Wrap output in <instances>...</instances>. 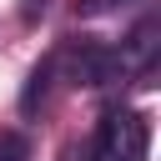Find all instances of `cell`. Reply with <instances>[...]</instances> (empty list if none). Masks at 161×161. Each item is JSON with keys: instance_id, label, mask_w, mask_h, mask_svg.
<instances>
[{"instance_id": "cell-1", "label": "cell", "mask_w": 161, "mask_h": 161, "mask_svg": "<svg viewBox=\"0 0 161 161\" xmlns=\"http://www.w3.org/2000/svg\"><path fill=\"white\" fill-rule=\"evenodd\" d=\"M96 151H101V161H146L151 156V116L146 111H106Z\"/></svg>"}, {"instance_id": "cell-4", "label": "cell", "mask_w": 161, "mask_h": 161, "mask_svg": "<svg viewBox=\"0 0 161 161\" xmlns=\"http://www.w3.org/2000/svg\"><path fill=\"white\" fill-rule=\"evenodd\" d=\"M50 75H55V60H40V65L30 70V80H25V91H20V111H25V116H35V106L45 101V86H50Z\"/></svg>"}, {"instance_id": "cell-7", "label": "cell", "mask_w": 161, "mask_h": 161, "mask_svg": "<svg viewBox=\"0 0 161 161\" xmlns=\"http://www.w3.org/2000/svg\"><path fill=\"white\" fill-rule=\"evenodd\" d=\"M45 10H50V0H25V20H40Z\"/></svg>"}, {"instance_id": "cell-3", "label": "cell", "mask_w": 161, "mask_h": 161, "mask_svg": "<svg viewBox=\"0 0 161 161\" xmlns=\"http://www.w3.org/2000/svg\"><path fill=\"white\" fill-rule=\"evenodd\" d=\"M116 55H121V75H146V70L156 65V20H141V25L116 45Z\"/></svg>"}, {"instance_id": "cell-2", "label": "cell", "mask_w": 161, "mask_h": 161, "mask_svg": "<svg viewBox=\"0 0 161 161\" xmlns=\"http://www.w3.org/2000/svg\"><path fill=\"white\" fill-rule=\"evenodd\" d=\"M65 80H70V86H111V80H126L116 45H101V40L70 45V50H65Z\"/></svg>"}, {"instance_id": "cell-6", "label": "cell", "mask_w": 161, "mask_h": 161, "mask_svg": "<svg viewBox=\"0 0 161 161\" xmlns=\"http://www.w3.org/2000/svg\"><path fill=\"white\" fill-rule=\"evenodd\" d=\"M116 5H126V0H80V15L91 20V15H111Z\"/></svg>"}, {"instance_id": "cell-5", "label": "cell", "mask_w": 161, "mask_h": 161, "mask_svg": "<svg viewBox=\"0 0 161 161\" xmlns=\"http://www.w3.org/2000/svg\"><path fill=\"white\" fill-rule=\"evenodd\" d=\"M0 161H30V136L25 131H0Z\"/></svg>"}]
</instances>
